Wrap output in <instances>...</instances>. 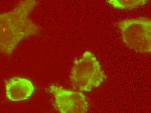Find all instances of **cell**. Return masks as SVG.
<instances>
[{"instance_id": "6da1fadb", "label": "cell", "mask_w": 151, "mask_h": 113, "mask_svg": "<svg viewBox=\"0 0 151 113\" xmlns=\"http://www.w3.org/2000/svg\"><path fill=\"white\" fill-rule=\"evenodd\" d=\"M38 2L22 1L11 11L0 14V52L11 55L21 41L39 32L37 25L29 17Z\"/></svg>"}, {"instance_id": "7a4b0ae2", "label": "cell", "mask_w": 151, "mask_h": 113, "mask_svg": "<svg viewBox=\"0 0 151 113\" xmlns=\"http://www.w3.org/2000/svg\"><path fill=\"white\" fill-rule=\"evenodd\" d=\"M104 75L96 57L89 51L75 60L70 79L73 88L80 92H90L103 83Z\"/></svg>"}, {"instance_id": "3957f363", "label": "cell", "mask_w": 151, "mask_h": 113, "mask_svg": "<svg viewBox=\"0 0 151 113\" xmlns=\"http://www.w3.org/2000/svg\"><path fill=\"white\" fill-rule=\"evenodd\" d=\"M123 40L133 50L147 53L151 50V22L147 19H127L119 24Z\"/></svg>"}, {"instance_id": "277c9868", "label": "cell", "mask_w": 151, "mask_h": 113, "mask_svg": "<svg viewBox=\"0 0 151 113\" xmlns=\"http://www.w3.org/2000/svg\"><path fill=\"white\" fill-rule=\"evenodd\" d=\"M55 98V105L60 113H87L88 104L80 91L51 85L49 88Z\"/></svg>"}, {"instance_id": "5b68a950", "label": "cell", "mask_w": 151, "mask_h": 113, "mask_svg": "<svg viewBox=\"0 0 151 113\" xmlns=\"http://www.w3.org/2000/svg\"><path fill=\"white\" fill-rule=\"evenodd\" d=\"M34 85L29 80L14 77L7 81L6 94L7 98L13 101L27 100L34 93Z\"/></svg>"}, {"instance_id": "8992f818", "label": "cell", "mask_w": 151, "mask_h": 113, "mask_svg": "<svg viewBox=\"0 0 151 113\" xmlns=\"http://www.w3.org/2000/svg\"><path fill=\"white\" fill-rule=\"evenodd\" d=\"M146 0H109L107 2L113 8L120 9H132L144 5Z\"/></svg>"}]
</instances>
